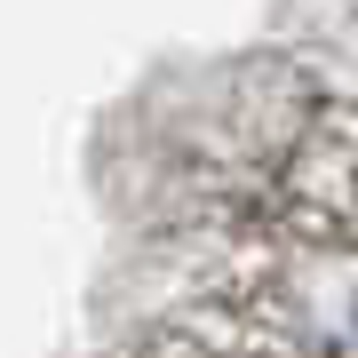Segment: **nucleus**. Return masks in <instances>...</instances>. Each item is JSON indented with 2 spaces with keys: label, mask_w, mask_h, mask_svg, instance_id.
Returning a JSON list of instances; mask_svg holds the SVG:
<instances>
[{
  "label": "nucleus",
  "mask_w": 358,
  "mask_h": 358,
  "mask_svg": "<svg viewBox=\"0 0 358 358\" xmlns=\"http://www.w3.org/2000/svg\"><path fill=\"white\" fill-rule=\"evenodd\" d=\"M350 358H358V303H350Z\"/></svg>",
  "instance_id": "f257e3e1"
},
{
  "label": "nucleus",
  "mask_w": 358,
  "mask_h": 358,
  "mask_svg": "<svg viewBox=\"0 0 358 358\" xmlns=\"http://www.w3.org/2000/svg\"><path fill=\"white\" fill-rule=\"evenodd\" d=\"M350 199H358V152H350Z\"/></svg>",
  "instance_id": "f03ea898"
}]
</instances>
